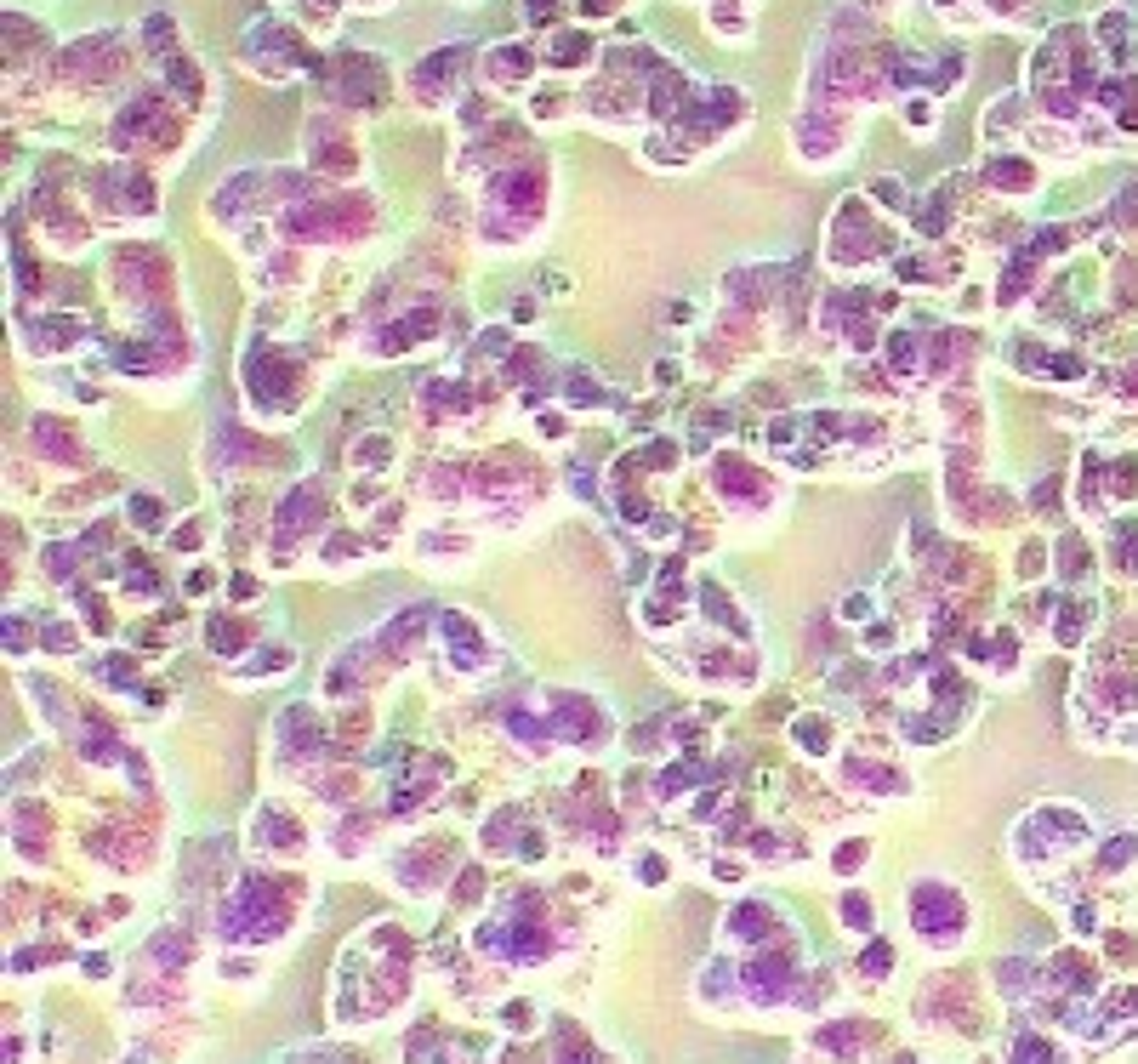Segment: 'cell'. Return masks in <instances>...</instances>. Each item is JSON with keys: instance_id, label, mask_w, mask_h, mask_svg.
Segmentation results:
<instances>
[{"instance_id": "obj_21", "label": "cell", "mask_w": 1138, "mask_h": 1064, "mask_svg": "<svg viewBox=\"0 0 1138 1064\" xmlns=\"http://www.w3.org/2000/svg\"><path fill=\"white\" fill-rule=\"evenodd\" d=\"M837 917L848 922V928H871V906H865L860 894H842V900H837Z\"/></svg>"}, {"instance_id": "obj_8", "label": "cell", "mask_w": 1138, "mask_h": 1064, "mask_svg": "<svg viewBox=\"0 0 1138 1064\" xmlns=\"http://www.w3.org/2000/svg\"><path fill=\"white\" fill-rule=\"evenodd\" d=\"M205 643H211L217 655H239V649L250 643V627L245 621H234V615H211V621H205Z\"/></svg>"}, {"instance_id": "obj_25", "label": "cell", "mask_w": 1138, "mask_h": 1064, "mask_svg": "<svg viewBox=\"0 0 1138 1064\" xmlns=\"http://www.w3.org/2000/svg\"><path fill=\"white\" fill-rule=\"evenodd\" d=\"M132 519L148 524V530H159V524H165V507H159L154 496H132Z\"/></svg>"}, {"instance_id": "obj_1", "label": "cell", "mask_w": 1138, "mask_h": 1064, "mask_svg": "<svg viewBox=\"0 0 1138 1064\" xmlns=\"http://www.w3.org/2000/svg\"><path fill=\"white\" fill-rule=\"evenodd\" d=\"M910 928L928 945H956L968 928V906L951 883H916L910 888Z\"/></svg>"}, {"instance_id": "obj_34", "label": "cell", "mask_w": 1138, "mask_h": 1064, "mask_svg": "<svg viewBox=\"0 0 1138 1064\" xmlns=\"http://www.w3.org/2000/svg\"><path fill=\"white\" fill-rule=\"evenodd\" d=\"M46 569H51V575H63V569H68V552H63V546H51V552H46Z\"/></svg>"}, {"instance_id": "obj_29", "label": "cell", "mask_w": 1138, "mask_h": 1064, "mask_svg": "<svg viewBox=\"0 0 1138 1064\" xmlns=\"http://www.w3.org/2000/svg\"><path fill=\"white\" fill-rule=\"evenodd\" d=\"M860 860H865V842H842L837 854H831V865H837V871H860Z\"/></svg>"}, {"instance_id": "obj_24", "label": "cell", "mask_w": 1138, "mask_h": 1064, "mask_svg": "<svg viewBox=\"0 0 1138 1064\" xmlns=\"http://www.w3.org/2000/svg\"><path fill=\"white\" fill-rule=\"evenodd\" d=\"M888 364H894V370H916V337H894V341H888Z\"/></svg>"}, {"instance_id": "obj_16", "label": "cell", "mask_w": 1138, "mask_h": 1064, "mask_svg": "<svg viewBox=\"0 0 1138 1064\" xmlns=\"http://www.w3.org/2000/svg\"><path fill=\"white\" fill-rule=\"evenodd\" d=\"M1053 979H1059V985H1070V991H1092V968L1082 962V956H1070V951L1053 962Z\"/></svg>"}, {"instance_id": "obj_11", "label": "cell", "mask_w": 1138, "mask_h": 1064, "mask_svg": "<svg viewBox=\"0 0 1138 1064\" xmlns=\"http://www.w3.org/2000/svg\"><path fill=\"white\" fill-rule=\"evenodd\" d=\"M701 610H711L717 621H723L728 632H746V621H740V610L728 604V592L717 587V581H701Z\"/></svg>"}, {"instance_id": "obj_17", "label": "cell", "mask_w": 1138, "mask_h": 1064, "mask_svg": "<svg viewBox=\"0 0 1138 1064\" xmlns=\"http://www.w3.org/2000/svg\"><path fill=\"white\" fill-rule=\"evenodd\" d=\"M262 831H268V842L279 848V854H291V848H302V825H291V820L279 815H262Z\"/></svg>"}, {"instance_id": "obj_7", "label": "cell", "mask_w": 1138, "mask_h": 1064, "mask_svg": "<svg viewBox=\"0 0 1138 1064\" xmlns=\"http://www.w3.org/2000/svg\"><path fill=\"white\" fill-rule=\"evenodd\" d=\"M319 507H325V496H319V484H302L285 507H279V535L291 541V535H302V530H314L319 524Z\"/></svg>"}, {"instance_id": "obj_27", "label": "cell", "mask_w": 1138, "mask_h": 1064, "mask_svg": "<svg viewBox=\"0 0 1138 1064\" xmlns=\"http://www.w3.org/2000/svg\"><path fill=\"white\" fill-rule=\"evenodd\" d=\"M569 399H575V405H598L604 393H598V382H592V376H581V370H569Z\"/></svg>"}, {"instance_id": "obj_5", "label": "cell", "mask_w": 1138, "mask_h": 1064, "mask_svg": "<svg viewBox=\"0 0 1138 1064\" xmlns=\"http://www.w3.org/2000/svg\"><path fill=\"white\" fill-rule=\"evenodd\" d=\"M239 376H245V387L256 393V399H279L285 387H291V364L279 359L273 347H245V364H239Z\"/></svg>"}, {"instance_id": "obj_19", "label": "cell", "mask_w": 1138, "mask_h": 1064, "mask_svg": "<svg viewBox=\"0 0 1138 1064\" xmlns=\"http://www.w3.org/2000/svg\"><path fill=\"white\" fill-rule=\"evenodd\" d=\"M860 968H865L871 979L894 974V945H888V939H871V945H865V956H860Z\"/></svg>"}, {"instance_id": "obj_6", "label": "cell", "mask_w": 1138, "mask_h": 1064, "mask_svg": "<svg viewBox=\"0 0 1138 1064\" xmlns=\"http://www.w3.org/2000/svg\"><path fill=\"white\" fill-rule=\"evenodd\" d=\"M438 632L450 637V655L461 672H473L478 655H484V637H478V627L467 621V615H438Z\"/></svg>"}, {"instance_id": "obj_22", "label": "cell", "mask_w": 1138, "mask_h": 1064, "mask_svg": "<svg viewBox=\"0 0 1138 1064\" xmlns=\"http://www.w3.org/2000/svg\"><path fill=\"white\" fill-rule=\"evenodd\" d=\"M1059 564H1065V575H1082V569H1088V546H1082V535H1065V541H1059Z\"/></svg>"}, {"instance_id": "obj_32", "label": "cell", "mask_w": 1138, "mask_h": 1064, "mask_svg": "<svg viewBox=\"0 0 1138 1064\" xmlns=\"http://www.w3.org/2000/svg\"><path fill=\"white\" fill-rule=\"evenodd\" d=\"M1042 370H1053V376H1082V359H1076V353H1047Z\"/></svg>"}, {"instance_id": "obj_3", "label": "cell", "mask_w": 1138, "mask_h": 1064, "mask_svg": "<svg viewBox=\"0 0 1138 1064\" xmlns=\"http://www.w3.org/2000/svg\"><path fill=\"white\" fill-rule=\"evenodd\" d=\"M552 734H564L575 746H592L604 734V712L587 695H552Z\"/></svg>"}, {"instance_id": "obj_31", "label": "cell", "mask_w": 1138, "mask_h": 1064, "mask_svg": "<svg viewBox=\"0 0 1138 1064\" xmlns=\"http://www.w3.org/2000/svg\"><path fill=\"white\" fill-rule=\"evenodd\" d=\"M797 740L814 751V757H825V724H797Z\"/></svg>"}, {"instance_id": "obj_12", "label": "cell", "mask_w": 1138, "mask_h": 1064, "mask_svg": "<svg viewBox=\"0 0 1138 1064\" xmlns=\"http://www.w3.org/2000/svg\"><path fill=\"white\" fill-rule=\"evenodd\" d=\"M74 337H80V325H74V319H46V325H35V331H29V341H35L41 353H51V347H68Z\"/></svg>"}, {"instance_id": "obj_4", "label": "cell", "mask_w": 1138, "mask_h": 1064, "mask_svg": "<svg viewBox=\"0 0 1138 1064\" xmlns=\"http://www.w3.org/2000/svg\"><path fill=\"white\" fill-rule=\"evenodd\" d=\"M740 979H746L751 1002H780V997H786V985L797 979V968H792V956H786V945H780V951L751 956V968Z\"/></svg>"}, {"instance_id": "obj_28", "label": "cell", "mask_w": 1138, "mask_h": 1064, "mask_svg": "<svg viewBox=\"0 0 1138 1064\" xmlns=\"http://www.w3.org/2000/svg\"><path fill=\"white\" fill-rule=\"evenodd\" d=\"M1133 478H1138V461H1133V455H1127V461H1121V467H1115V473H1110V490H1115V496H1133V490H1138Z\"/></svg>"}, {"instance_id": "obj_10", "label": "cell", "mask_w": 1138, "mask_h": 1064, "mask_svg": "<svg viewBox=\"0 0 1138 1064\" xmlns=\"http://www.w3.org/2000/svg\"><path fill=\"white\" fill-rule=\"evenodd\" d=\"M427 615H432V610H405V615H399V621H393V627L382 632V649H393V655H399V649H410V643L422 637V627H427Z\"/></svg>"}, {"instance_id": "obj_26", "label": "cell", "mask_w": 1138, "mask_h": 1064, "mask_svg": "<svg viewBox=\"0 0 1138 1064\" xmlns=\"http://www.w3.org/2000/svg\"><path fill=\"white\" fill-rule=\"evenodd\" d=\"M132 666H137V660L109 655V660H103V678H109V683H120V689H132V683H137V672H132Z\"/></svg>"}, {"instance_id": "obj_9", "label": "cell", "mask_w": 1138, "mask_h": 1064, "mask_svg": "<svg viewBox=\"0 0 1138 1064\" xmlns=\"http://www.w3.org/2000/svg\"><path fill=\"white\" fill-rule=\"evenodd\" d=\"M769 928H774V911L757 906V900H746V906L728 911V933H734V939H746V945H757Z\"/></svg>"}, {"instance_id": "obj_30", "label": "cell", "mask_w": 1138, "mask_h": 1064, "mask_svg": "<svg viewBox=\"0 0 1138 1064\" xmlns=\"http://www.w3.org/2000/svg\"><path fill=\"white\" fill-rule=\"evenodd\" d=\"M1082 621H1088V610H1065V615H1059V643H1076V637H1082Z\"/></svg>"}, {"instance_id": "obj_15", "label": "cell", "mask_w": 1138, "mask_h": 1064, "mask_svg": "<svg viewBox=\"0 0 1138 1064\" xmlns=\"http://www.w3.org/2000/svg\"><path fill=\"white\" fill-rule=\"evenodd\" d=\"M285 740H296L302 751H319V728H314V718H308V706H291V712H285Z\"/></svg>"}, {"instance_id": "obj_18", "label": "cell", "mask_w": 1138, "mask_h": 1064, "mask_svg": "<svg viewBox=\"0 0 1138 1064\" xmlns=\"http://www.w3.org/2000/svg\"><path fill=\"white\" fill-rule=\"evenodd\" d=\"M507 728H513L519 740H529V746H535V751H546V728L535 724V718H529L523 706H513V712H507Z\"/></svg>"}, {"instance_id": "obj_14", "label": "cell", "mask_w": 1138, "mask_h": 1064, "mask_svg": "<svg viewBox=\"0 0 1138 1064\" xmlns=\"http://www.w3.org/2000/svg\"><path fill=\"white\" fill-rule=\"evenodd\" d=\"M1013 1064H1053L1059 1053H1053V1042L1047 1036H1036V1030H1024L1019 1042H1013V1053H1007Z\"/></svg>"}, {"instance_id": "obj_13", "label": "cell", "mask_w": 1138, "mask_h": 1064, "mask_svg": "<svg viewBox=\"0 0 1138 1064\" xmlns=\"http://www.w3.org/2000/svg\"><path fill=\"white\" fill-rule=\"evenodd\" d=\"M819 1047L837 1053V1059H854V1053H860V1024H825V1030H819Z\"/></svg>"}, {"instance_id": "obj_33", "label": "cell", "mask_w": 1138, "mask_h": 1064, "mask_svg": "<svg viewBox=\"0 0 1138 1064\" xmlns=\"http://www.w3.org/2000/svg\"><path fill=\"white\" fill-rule=\"evenodd\" d=\"M200 530H205L200 519H188V524L177 530V546H200Z\"/></svg>"}, {"instance_id": "obj_20", "label": "cell", "mask_w": 1138, "mask_h": 1064, "mask_svg": "<svg viewBox=\"0 0 1138 1064\" xmlns=\"http://www.w3.org/2000/svg\"><path fill=\"white\" fill-rule=\"evenodd\" d=\"M148 956H154V962H165V968H177V962H188V945H182V933H154Z\"/></svg>"}, {"instance_id": "obj_23", "label": "cell", "mask_w": 1138, "mask_h": 1064, "mask_svg": "<svg viewBox=\"0 0 1138 1064\" xmlns=\"http://www.w3.org/2000/svg\"><path fill=\"white\" fill-rule=\"evenodd\" d=\"M1133 848H1138V837H1110V842H1104V854H1098V860H1104V871H1121V865L1133 860Z\"/></svg>"}, {"instance_id": "obj_2", "label": "cell", "mask_w": 1138, "mask_h": 1064, "mask_svg": "<svg viewBox=\"0 0 1138 1064\" xmlns=\"http://www.w3.org/2000/svg\"><path fill=\"white\" fill-rule=\"evenodd\" d=\"M223 928L234 933V939H273V933L285 928V900H279V888L273 883H245L234 900H228Z\"/></svg>"}]
</instances>
